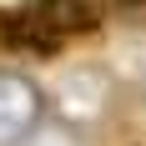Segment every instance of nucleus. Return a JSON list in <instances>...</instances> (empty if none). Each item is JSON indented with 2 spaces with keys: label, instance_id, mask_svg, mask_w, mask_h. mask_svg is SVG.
<instances>
[{
  "label": "nucleus",
  "instance_id": "nucleus-2",
  "mask_svg": "<svg viewBox=\"0 0 146 146\" xmlns=\"http://www.w3.org/2000/svg\"><path fill=\"white\" fill-rule=\"evenodd\" d=\"M116 5H121V15H141L146 20V0H116Z\"/></svg>",
  "mask_w": 146,
  "mask_h": 146
},
{
  "label": "nucleus",
  "instance_id": "nucleus-3",
  "mask_svg": "<svg viewBox=\"0 0 146 146\" xmlns=\"http://www.w3.org/2000/svg\"><path fill=\"white\" fill-rule=\"evenodd\" d=\"M0 25H5V10H0Z\"/></svg>",
  "mask_w": 146,
  "mask_h": 146
},
{
  "label": "nucleus",
  "instance_id": "nucleus-1",
  "mask_svg": "<svg viewBox=\"0 0 146 146\" xmlns=\"http://www.w3.org/2000/svg\"><path fill=\"white\" fill-rule=\"evenodd\" d=\"M106 15H111V0H25V5L5 10L0 45L30 50V56H50L60 45L101 30Z\"/></svg>",
  "mask_w": 146,
  "mask_h": 146
}]
</instances>
